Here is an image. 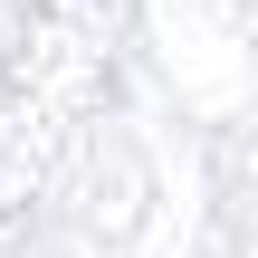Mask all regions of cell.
Returning a JSON list of instances; mask_svg holds the SVG:
<instances>
[]
</instances>
